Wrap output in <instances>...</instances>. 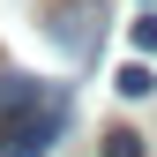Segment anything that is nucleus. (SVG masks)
<instances>
[{
    "label": "nucleus",
    "instance_id": "f257e3e1",
    "mask_svg": "<svg viewBox=\"0 0 157 157\" xmlns=\"http://www.w3.org/2000/svg\"><path fill=\"white\" fill-rule=\"evenodd\" d=\"M60 127H67V97L52 90L37 112H23V120H8V127H0V157H45L52 142H60Z\"/></svg>",
    "mask_w": 157,
    "mask_h": 157
},
{
    "label": "nucleus",
    "instance_id": "f03ea898",
    "mask_svg": "<svg viewBox=\"0 0 157 157\" xmlns=\"http://www.w3.org/2000/svg\"><path fill=\"white\" fill-rule=\"evenodd\" d=\"M52 45H60L67 60H82V52L97 45V30H90V8H82V0H67V8L52 15Z\"/></svg>",
    "mask_w": 157,
    "mask_h": 157
},
{
    "label": "nucleus",
    "instance_id": "7ed1b4c3",
    "mask_svg": "<svg viewBox=\"0 0 157 157\" xmlns=\"http://www.w3.org/2000/svg\"><path fill=\"white\" fill-rule=\"evenodd\" d=\"M45 82H30V75H0V127H8V120H23V112H37V105H45Z\"/></svg>",
    "mask_w": 157,
    "mask_h": 157
},
{
    "label": "nucleus",
    "instance_id": "20e7f679",
    "mask_svg": "<svg viewBox=\"0 0 157 157\" xmlns=\"http://www.w3.org/2000/svg\"><path fill=\"white\" fill-rule=\"evenodd\" d=\"M105 157H142V135H135V127H112L105 135Z\"/></svg>",
    "mask_w": 157,
    "mask_h": 157
},
{
    "label": "nucleus",
    "instance_id": "39448f33",
    "mask_svg": "<svg viewBox=\"0 0 157 157\" xmlns=\"http://www.w3.org/2000/svg\"><path fill=\"white\" fill-rule=\"evenodd\" d=\"M150 90H157V82H150V67H142V60L120 67V97H150Z\"/></svg>",
    "mask_w": 157,
    "mask_h": 157
},
{
    "label": "nucleus",
    "instance_id": "423d86ee",
    "mask_svg": "<svg viewBox=\"0 0 157 157\" xmlns=\"http://www.w3.org/2000/svg\"><path fill=\"white\" fill-rule=\"evenodd\" d=\"M135 52H157V8L135 15Z\"/></svg>",
    "mask_w": 157,
    "mask_h": 157
},
{
    "label": "nucleus",
    "instance_id": "0eeeda50",
    "mask_svg": "<svg viewBox=\"0 0 157 157\" xmlns=\"http://www.w3.org/2000/svg\"><path fill=\"white\" fill-rule=\"evenodd\" d=\"M150 8H157V0H150Z\"/></svg>",
    "mask_w": 157,
    "mask_h": 157
}]
</instances>
